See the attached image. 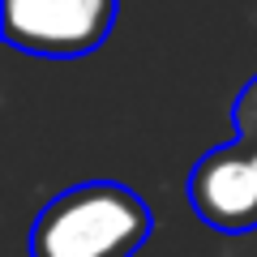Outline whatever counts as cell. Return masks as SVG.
<instances>
[{
    "instance_id": "3957f363",
    "label": "cell",
    "mask_w": 257,
    "mask_h": 257,
    "mask_svg": "<svg viewBox=\"0 0 257 257\" xmlns=\"http://www.w3.org/2000/svg\"><path fill=\"white\" fill-rule=\"evenodd\" d=\"M189 206L223 236L257 231V163L244 138L206 150L189 172Z\"/></svg>"
},
{
    "instance_id": "6da1fadb",
    "label": "cell",
    "mask_w": 257,
    "mask_h": 257,
    "mask_svg": "<svg viewBox=\"0 0 257 257\" xmlns=\"http://www.w3.org/2000/svg\"><path fill=\"white\" fill-rule=\"evenodd\" d=\"M155 231V214L128 184L86 180L56 193L35 214L30 257H133Z\"/></svg>"
},
{
    "instance_id": "277c9868",
    "label": "cell",
    "mask_w": 257,
    "mask_h": 257,
    "mask_svg": "<svg viewBox=\"0 0 257 257\" xmlns=\"http://www.w3.org/2000/svg\"><path fill=\"white\" fill-rule=\"evenodd\" d=\"M231 124H236V138H257V77L236 94V103H231Z\"/></svg>"
},
{
    "instance_id": "7a4b0ae2",
    "label": "cell",
    "mask_w": 257,
    "mask_h": 257,
    "mask_svg": "<svg viewBox=\"0 0 257 257\" xmlns=\"http://www.w3.org/2000/svg\"><path fill=\"white\" fill-rule=\"evenodd\" d=\"M120 0H0L5 43L43 60H82L107 43Z\"/></svg>"
}]
</instances>
